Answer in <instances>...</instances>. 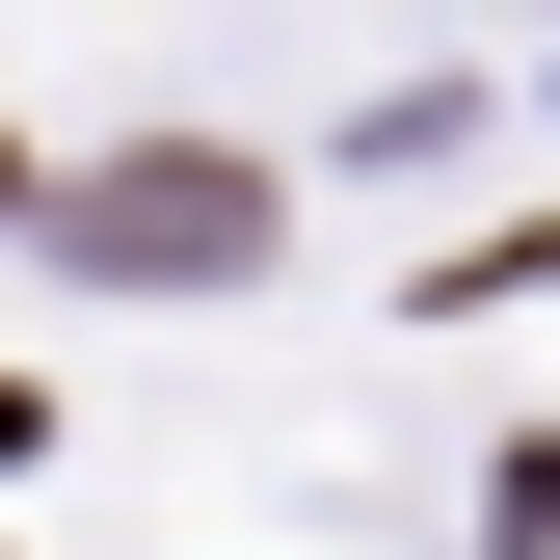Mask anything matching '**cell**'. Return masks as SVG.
Returning a JSON list of instances; mask_svg holds the SVG:
<instances>
[{"label":"cell","instance_id":"6da1fadb","mask_svg":"<svg viewBox=\"0 0 560 560\" xmlns=\"http://www.w3.org/2000/svg\"><path fill=\"white\" fill-rule=\"evenodd\" d=\"M107 241H133V267H214V241H241V187H214V161H133V187H107Z\"/></svg>","mask_w":560,"mask_h":560}]
</instances>
